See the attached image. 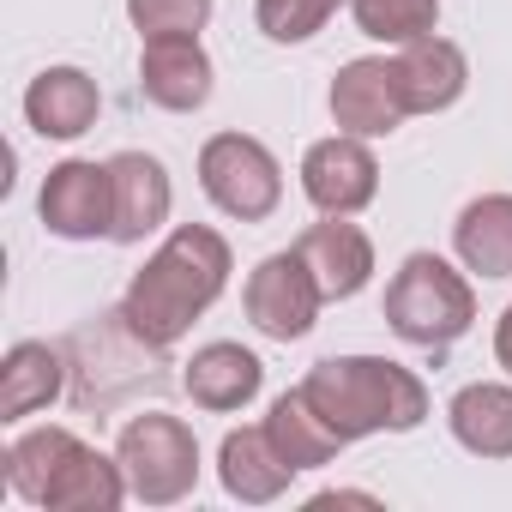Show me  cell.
<instances>
[{
  "instance_id": "cell-1",
  "label": "cell",
  "mask_w": 512,
  "mask_h": 512,
  "mask_svg": "<svg viewBox=\"0 0 512 512\" xmlns=\"http://www.w3.org/2000/svg\"><path fill=\"white\" fill-rule=\"evenodd\" d=\"M229 272H235L229 241L217 229H205V223H181V229H169V241L145 260V272H133V284L121 296V314H127V326L145 344L169 350L229 290Z\"/></svg>"
},
{
  "instance_id": "cell-2",
  "label": "cell",
  "mask_w": 512,
  "mask_h": 512,
  "mask_svg": "<svg viewBox=\"0 0 512 512\" xmlns=\"http://www.w3.org/2000/svg\"><path fill=\"white\" fill-rule=\"evenodd\" d=\"M302 392L332 422V434L344 446H356L368 434H410L428 422L422 374H410L404 362H386V356H326L308 368Z\"/></svg>"
},
{
  "instance_id": "cell-3",
  "label": "cell",
  "mask_w": 512,
  "mask_h": 512,
  "mask_svg": "<svg viewBox=\"0 0 512 512\" xmlns=\"http://www.w3.org/2000/svg\"><path fill=\"white\" fill-rule=\"evenodd\" d=\"M7 482L43 512H115L133 488L121 458L85 446L73 428H31L7 446Z\"/></svg>"
},
{
  "instance_id": "cell-4",
  "label": "cell",
  "mask_w": 512,
  "mask_h": 512,
  "mask_svg": "<svg viewBox=\"0 0 512 512\" xmlns=\"http://www.w3.org/2000/svg\"><path fill=\"white\" fill-rule=\"evenodd\" d=\"M386 326L416 350H446L476 326L470 278L440 253H410L386 284Z\"/></svg>"
},
{
  "instance_id": "cell-5",
  "label": "cell",
  "mask_w": 512,
  "mask_h": 512,
  "mask_svg": "<svg viewBox=\"0 0 512 512\" xmlns=\"http://www.w3.org/2000/svg\"><path fill=\"white\" fill-rule=\"evenodd\" d=\"M61 350H67V362H73V398H79L85 410H109V404L127 398L133 386H151L157 368H163V350L145 344V338L127 326L121 308H109V314H97L91 326H79Z\"/></svg>"
},
{
  "instance_id": "cell-6",
  "label": "cell",
  "mask_w": 512,
  "mask_h": 512,
  "mask_svg": "<svg viewBox=\"0 0 512 512\" xmlns=\"http://www.w3.org/2000/svg\"><path fill=\"white\" fill-rule=\"evenodd\" d=\"M115 458L127 470L133 500L145 506H175L199 488V440L181 416H163V410L133 416L115 440Z\"/></svg>"
},
{
  "instance_id": "cell-7",
  "label": "cell",
  "mask_w": 512,
  "mask_h": 512,
  "mask_svg": "<svg viewBox=\"0 0 512 512\" xmlns=\"http://www.w3.org/2000/svg\"><path fill=\"white\" fill-rule=\"evenodd\" d=\"M199 187L235 223H266L284 205V169H278V157L260 139H247V133H211L199 145Z\"/></svg>"
},
{
  "instance_id": "cell-8",
  "label": "cell",
  "mask_w": 512,
  "mask_h": 512,
  "mask_svg": "<svg viewBox=\"0 0 512 512\" xmlns=\"http://www.w3.org/2000/svg\"><path fill=\"white\" fill-rule=\"evenodd\" d=\"M241 308H247V320H253V332H260V338H272V344H296V338L314 332L326 296H320L308 260L290 247V253H272V260H260V266L247 272Z\"/></svg>"
},
{
  "instance_id": "cell-9",
  "label": "cell",
  "mask_w": 512,
  "mask_h": 512,
  "mask_svg": "<svg viewBox=\"0 0 512 512\" xmlns=\"http://www.w3.org/2000/svg\"><path fill=\"white\" fill-rule=\"evenodd\" d=\"M37 211H43V229L61 235V241H97L115 229V181H109V163H91V157H67L49 169L43 193H37Z\"/></svg>"
},
{
  "instance_id": "cell-10",
  "label": "cell",
  "mask_w": 512,
  "mask_h": 512,
  "mask_svg": "<svg viewBox=\"0 0 512 512\" xmlns=\"http://www.w3.org/2000/svg\"><path fill=\"white\" fill-rule=\"evenodd\" d=\"M302 193H308V205L326 211V217H356V211H368L374 193H380V163H374L368 139L332 133V139L308 145V157H302Z\"/></svg>"
},
{
  "instance_id": "cell-11",
  "label": "cell",
  "mask_w": 512,
  "mask_h": 512,
  "mask_svg": "<svg viewBox=\"0 0 512 512\" xmlns=\"http://www.w3.org/2000/svg\"><path fill=\"white\" fill-rule=\"evenodd\" d=\"M404 91H398V61H380V55H362V61H344L338 79H332V121L338 133H356V139H386L404 127Z\"/></svg>"
},
{
  "instance_id": "cell-12",
  "label": "cell",
  "mask_w": 512,
  "mask_h": 512,
  "mask_svg": "<svg viewBox=\"0 0 512 512\" xmlns=\"http://www.w3.org/2000/svg\"><path fill=\"white\" fill-rule=\"evenodd\" d=\"M139 97L169 109V115H193L211 103V55L199 37H145L139 55Z\"/></svg>"
},
{
  "instance_id": "cell-13",
  "label": "cell",
  "mask_w": 512,
  "mask_h": 512,
  "mask_svg": "<svg viewBox=\"0 0 512 512\" xmlns=\"http://www.w3.org/2000/svg\"><path fill=\"white\" fill-rule=\"evenodd\" d=\"M296 253L308 260V272H314V284H320L326 302H350V296H362L368 278H374V241H368V229H356L350 217L308 223L302 241H296Z\"/></svg>"
},
{
  "instance_id": "cell-14",
  "label": "cell",
  "mask_w": 512,
  "mask_h": 512,
  "mask_svg": "<svg viewBox=\"0 0 512 512\" xmlns=\"http://www.w3.org/2000/svg\"><path fill=\"white\" fill-rule=\"evenodd\" d=\"M109 181H115V229H109V241L139 247L145 235H157L169 223L175 187H169V169L151 151H115L109 157Z\"/></svg>"
},
{
  "instance_id": "cell-15",
  "label": "cell",
  "mask_w": 512,
  "mask_h": 512,
  "mask_svg": "<svg viewBox=\"0 0 512 512\" xmlns=\"http://www.w3.org/2000/svg\"><path fill=\"white\" fill-rule=\"evenodd\" d=\"M260 386H266V362L253 356V350H241V344H229V338L199 344L193 362H187V374H181V392L199 410H211V416L247 410L253 398H260Z\"/></svg>"
},
{
  "instance_id": "cell-16",
  "label": "cell",
  "mask_w": 512,
  "mask_h": 512,
  "mask_svg": "<svg viewBox=\"0 0 512 512\" xmlns=\"http://www.w3.org/2000/svg\"><path fill=\"white\" fill-rule=\"evenodd\" d=\"M103 115V91L85 67H43L25 91V121L37 139H85Z\"/></svg>"
},
{
  "instance_id": "cell-17",
  "label": "cell",
  "mask_w": 512,
  "mask_h": 512,
  "mask_svg": "<svg viewBox=\"0 0 512 512\" xmlns=\"http://www.w3.org/2000/svg\"><path fill=\"white\" fill-rule=\"evenodd\" d=\"M290 464H284V452L272 446V434H266V422L260 428H229L223 434V446H217V482H223V494L229 500H241V506H272L284 488H290Z\"/></svg>"
},
{
  "instance_id": "cell-18",
  "label": "cell",
  "mask_w": 512,
  "mask_h": 512,
  "mask_svg": "<svg viewBox=\"0 0 512 512\" xmlns=\"http://www.w3.org/2000/svg\"><path fill=\"white\" fill-rule=\"evenodd\" d=\"M470 85V61L458 43L446 37H422V43H404L398 49V91H404V109L410 115H440L464 97Z\"/></svg>"
},
{
  "instance_id": "cell-19",
  "label": "cell",
  "mask_w": 512,
  "mask_h": 512,
  "mask_svg": "<svg viewBox=\"0 0 512 512\" xmlns=\"http://www.w3.org/2000/svg\"><path fill=\"white\" fill-rule=\"evenodd\" d=\"M67 350L61 344H43V338H25L7 350L0 362V422H25L37 410H49L61 392H67Z\"/></svg>"
},
{
  "instance_id": "cell-20",
  "label": "cell",
  "mask_w": 512,
  "mask_h": 512,
  "mask_svg": "<svg viewBox=\"0 0 512 512\" xmlns=\"http://www.w3.org/2000/svg\"><path fill=\"white\" fill-rule=\"evenodd\" d=\"M452 247L464 272L476 278H512V193H482L458 211Z\"/></svg>"
},
{
  "instance_id": "cell-21",
  "label": "cell",
  "mask_w": 512,
  "mask_h": 512,
  "mask_svg": "<svg viewBox=\"0 0 512 512\" xmlns=\"http://www.w3.org/2000/svg\"><path fill=\"white\" fill-rule=\"evenodd\" d=\"M446 428H452V440H458L464 452H476V458H512V386L476 380V386L452 392Z\"/></svg>"
},
{
  "instance_id": "cell-22",
  "label": "cell",
  "mask_w": 512,
  "mask_h": 512,
  "mask_svg": "<svg viewBox=\"0 0 512 512\" xmlns=\"http://www.w3.org/2000/svg\"><path fill=\"white\" fill-rule=\"evenodd\" d=\"M266 434H272V446L284 452V464H290V470H320V464H332V458L344 452V440H338V434H332V422L308 404V392H302V386H296V392H284V398L272 404Z\"/></svg>"
},
{
  "instance_id": "cell-23",
  "label": "cell",
  "mask_w": 512,
  "mask_h": 512,
  "mask_svg": "<svg viewBox=\"0 0 512 512\" xmlns=\"http://www.w3.org/2000/svg\"><path fill=\"white\" fill-rule=\"evenodd\" d=\"M350 19H356L362 37H374L386 49H404V43L434 37L440 0H350Z\"/></svg>"
},
{
  "instance_id": "cell-24",
  "label": "cell",
  "mask_w": 512,
  "mask_h": 512,
  "mask_svg": "<svg viewBox=\"0 0 512 512\" xmlns=\"http://www.w3.org/2000/svg\"><path fill=\"white\" fill-rule=\"evenodd\" d=\"M338 7H350V0H253V25L272 43H308L326 31Z\"/></svg>"
},
{
  "instance_id": "cell-25",
  "label": "cell",
  "mask_w": 512,
  "mask_h": 512,
  "mask_svg": "<svg viewBox=\"0 0 512 512\" xmlns=\"http://www.w3.org/2000/svg\"><path fill=\"white\" fill-rule=\"evenodd\" d=\"M139 37H199L211 25V0H127Z\"/></svg>"
},
{
  "instance_id": "cell-26",
  "label": "cell",
  "mask_w": 512,
  "mask_h": 512,
  "mask_svg": "<svg viewBox=\"0 0 512 512\" xmlns=\"http://www.w3.org/2000/svg\"><path fill=\"white\" fill-rule=\"evenodd\" d=\"M494 362L512 374V308L500 314V326H494Z\"/></svg>"
},
{
  "instance_id": "cell-27",
  "label": "cell",
  "mask_w": 512,
  "mask_h": 512,
  "mask_svg": "<svg viewBox=\"0 0 512 512\" xmlns=\"http://www.w3.org/2000/svg\"><path fill=\"white\" fill-rule=\"evenodd\" d=\"M314 506H374V494H350V488H332V494H320Z\"/></svg>"
}]
</instances>
